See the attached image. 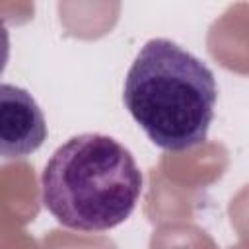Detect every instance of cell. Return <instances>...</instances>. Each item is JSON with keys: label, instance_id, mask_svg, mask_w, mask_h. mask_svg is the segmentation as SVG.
I'll return each instance as SVG.
<instances>
[{"label": "cell", "instance_id": "cell-2", "mask_svg": "<svg viewBox=\"0 0 249 249\" xmlns=\"http://www.w3.org/2000/svg\"><path fill=\"white\" fill-rule=\"evenodd\" d=\"M142 193L132 154L115 138L84 132L68 138L41 173V198L58 224L105 231L123 224Z\"/></svg>", "mask_w": 249, "mask_h": 249}, {"label": "cell", "instance_id": "cell-3", "mask_svg": "<svg viewBox=\"0 0 249 249\" xmlns=\"http://www.w3.org/2000/svg\"><path fill=\"white\" fill-rule=\"evenodd\" d=\"M47 140V123L33 95L18 86H0V152L6 160L25 158Z\"/></svg>", "mask_w": 249, "mask_h": 249}, {"label": "cell", "instance_id": "cell-1", "mask_svg": "<svg viewBox=\"0 0 249 249\" xmlns=\"http://www.w3.org/2000/svg\"><path fill=\"white\" fill-rule=\"evenodd\" d=\"M218 97L212 70L169 39H150L130 64L123 101L146 136L161 150L200 146Z\"/></svg>", "mask_w": 249, "mask_h": 249}]
</instances>
